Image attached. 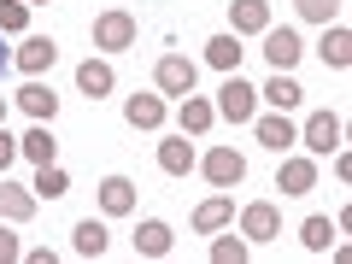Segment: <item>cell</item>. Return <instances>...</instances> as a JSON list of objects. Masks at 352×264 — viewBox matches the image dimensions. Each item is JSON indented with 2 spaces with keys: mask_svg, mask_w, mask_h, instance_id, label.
I'll return each instance as SVG.
<instances>
[{
  "mask_svg": "<svg viewBox=\"0 0 352 264\" xmlns=\"http://www.w3.org/2000/svg\"><path fill=\"white\" fill-rule=\"evenodd\" d=\"M252 112H258V88L241 82V71H229L223 88H217V118H229V124H247Z\"/></svg>",
  "mask_w": 352,
  "mask_h": 264,
  "instance_id": "6da1fadb",
  "label": "cell"
},
{
  "mask_svg": "<svg viewBox=\"0 0 352 264\" xmlns=\"http://www.w3.org/2000/svg\"><path fill=\"white\" fill-rule=\"evenodd\" d=\"M153 82H159V94H194V82H200V65H194L188 53H164V59L153 65Z\"/></svg>",
  "mask_w": 352,
  "mask_h": 264,
  "instance_id": "7a4b0ae2",
  "label": "cell"
},
{
  "mask_svg": "<svg viewBox=\"0 0 352 264\" xmlns=\"http://www.w3.org/2000/svg\"><path fill=\"white\" fill-rule=\"evenodd\" d=\"M94 47H106V53H124V47H135V18H129L124 6L100 12V18H94Z\"/></svg>",
  "mask_w": 352,
  "mask_h": 264,
  "instance_id": "3957f363",
  "label": "cell"
},
{
  "mask_svg": "<svg viewBox=\"0 0 352 264\" xmlns=\"http://www.w3.org/2000/svg\"><path fill=\"white\" fill-rule=\"evenodd\" d=\"M200 170H206V182H212V188H235L241 176H247V159H241L235 147H212L200 159Z\"/></svg>",
  "mask_w": 352,
  "mask_h": 264,
  "instance_id": "277c9868",
  "label": "cell"
},
{
  "mask_svg": "<svg viewBox=\"0 0 352 264\" xmlns=\"http://www.w3.org/2000/svg\"><path fill=\"white\" fill-rule=\"evenodd\" d=\"M53 59H59L53 36H24V41H18V53H12V65H18L24 76H41V71H53Z\"/></svg>",
  "mask_w": 352,
  "mask_h": 264,
  "instance_id": "5b68a950",
  "label": "cell"
},
{
  "mask_svg": "<svg viewBox=\"0 0 352 264\" xmlns=\"http://www.w3.org/2000/svg\"><path fill=\"white\" fill-rule=\"evenodd\" d=\"M300 53H305V47H300V36H294L288 24H282V30H276V24L264 30V59H270V71H294Z\"/></svg>",
  "mask_w": 352,
  "mask_h": 264,
  "instance_id": "8992f818",
  "label": "cell"
},
{
  "mask_svg": "<svg viewBox=\"0 0 352 264\" xmlns=\"http://www.w3.org/2000/svg\"><path fill=\"white\" fill-rule=\"evenodd\" d=\"M241 235H247V241H276L282 235V212L270 200H252L247 212H241Z\"/></svg>",
  "mask_w": 352,
  "mask_h": 264,
  "instance_id": "52a82bcc",
  "label": "cell"
},
{
  "mask_svg": "<svg viewBox=\"0 0 352 264\" xmlns=\"http://www.w3.org/2000/svg\"><path fill=\"white\" fill-rule=\"evenodd\" d=\"M229 24H235V36H264L270 30V0H229Z\"/></svg>",
  "mask_w": 352,
  "mask_h": 264,
  "instance_id": "ba28073f",
  "label": "cell"
},
{
  "mask_svg": "<svg viewBox=\"0 0 352 264\" xmlns=\"http://www.w3.org/2000/svg\"><path fill=\"white\" fill-rule=\"evenodd\" d=\"M300 141L311 153H335L340 147V118L335 112H311V118H305V129H300Z\"/></svg>",
  "mask_w": 352,
  "mask_h": 264,
  "instance_id": "9c48e42d",
  "label": "cell"
},
{
  "mask_svg": "<svg viewBox=\"0 0 352 264\" xmlns=\"http://www.w3.org/2000/svg\"><path fill=\"white\" fill-rule=\"evenodd\" d=\"M100 212L106 217H129L135 212V182H129V176H106L100 182Z\"/></svg>",
  "mask_w": 352,
  "mask_h": 264,
  "instance_id": "30bf717a",
  "label": "cell"
},
{
  "mask_svg": "<svg viewBox=\"0 0 352 264\" xmlns=\"http://www.w3.org/2000/svg\"><path fill=\"white\" fill-rule=\"evenodd\" d=\"M252 129H258V147H270V153H288L294 141H300V129L288 124V112H270V118H258Z\"/></svg>",
  "mask_w": 352,
  "mask_h": 264,
  "instance_id": "8fae6325",
  "label": "cell"
},
{
  "mask_svg": "<svg viewBox=\"0 0 352 264\" xmlns=\"http://www.w3.org/2000/svg\"><path fill=\"white\" fill-rule=\"evenodd\" d=\"M229 223H235V200H223V194H212V200L194 206V229H200V235H217V229H229Z\"/></svg>",
  "mask_w": 352,
  "mask_h": 264,
  "instance_id": "7c38bea8",
  "label": "cell"
},
{
  "mask_svg": "<svg viewBox=\"0 0 352 264\" xmlns=\"http://www.w3.org/2000/svg\"><path fill=\"white\" fill-rule=\"evenodd\" d=\"M30 217H36V194L12 188V182L0 176V223H30Z\"/></svg>",
  "mask_w": 352,
  "mask_h": 264,
  "instance_id": "4fadbf2b",
  "label": "cell"
},
{
  "mask_svg": "<svg viewBox=\"0 0 352 264\" xmlns=\"http://www.w3.org/2000/svg\"><path fill=\"white\" fill-rule=\"evenodd\" d=\"M76 88H82L88 100H100V94H112V88H118V76H112V65H106V59H82V65H76Z\"/></svg>",
  "mask_w": 352,
  "mask_h": 264,
  "instance_id": "5bb4252c",
  "label": "cell"
},
{
  "mask_svg": "<svg viewBox=\"0 0 352 264\" xmlns=\"http://www.w3.org/2000/svg\"><path fill=\"white\" fill-rule=\"evenodd\" d=\"M317 53H323L329 71H346V65H352V30L346 24H323V47H317Z\"/></svg>",
  "mask_w": 352,
  "mask_h": 264,
  "instance_id": "9a60e30c",
  "label": "cell"
},
{
  "mask_svg": "<svg viewBox=\"0 0 352 264\" xmlns=\"http://www.w3.org/2000/svg\"><path fill=\"white\" fill-rule=\"evenodd\" d=\"M176 124H182V135H206V129L217 124V106L200 100V94H182V112H176Z\"/></svg>",
  "mask_w": 352,
  "mask_h": 264,
  "instance_id": "2e32d148",
  "label": "cell"
},
{
  "mask_svg": "<svg viewBox=\"0 0 352 264\" xmlns=\"http://www.w3.org/2000/svg\"><path fill=\"white\" fill-rule=\"evenodd\" d=\"M135 252H141V258H164V252H170V223H164V217H141Z\"/></svg>",
  "mask_w": 352,
  "mask_h": 264,
  "instance_id": "e0dca14e",
  "label": "cell"
},
{
  "mask_svg": "<svg viewBox=\"0 0 352 264\" xmlns=\"http://www.w3.org/2000/svg\"><path fill=\"white\" fill-rule=\"evenodd\" d=\"M159 170H164V176H188V170H194V141H188V135L159 141Z\"/></svg>",
  "mask_w": 352,
  "mask_h": 264,
  "instance_id": "ac0fdd59",
  "label": "cell"
},
{
  "mask_svg": "<svg viewBox=\"0 0 352 264\" xmlns=\"http://www.w3.org/2000/svg\"><path fill=\"white\" fill-rule=\"evenodd\" d=\"M276 188H282V194H311V188H317V164H311V159H282Z\"/></svg>",
  "mask_w": 352,
  "mask_h": 264,
  "instance_id": "d6986e66",
  "label": "cell"
},
{
  "mask_svg": "<svg viewBox=\"0 0 352 264\" xmlns=\"http://www.w3.org/2000/svg\"><path fill=\"white\" fill-rule=\"evenodd\" d=\"M241 53H247V47H241V36H235V30H223V36H212V41H206V65H217V71H241Z\"/></svg>",
  "mask_w": 352,
  "mask_h": 264,
  "instance_id": "ffe728a7",
  "label": "cell"
},
{
  "mask_svg": "<svg viewBox=\"0 0 352 264\" xmlns=\"http://www.w3.org/2000/svg\"><path fill=\"white\" fill-rule=\"evenodd\" d=\"M124 118L135 129H159L164 124V94H129L124 100Z\"/></svg>",
  "mask_w": 352,
  "mask_h": 264,
  "instance_id": "44dd1931",
  "label": "cell"
},
{
  "mask_svg": "<svg viewBox=\"0 0 352 264\" xmlns=\"http://www.w3.org/2000/svg\"><path fill=\"white\" fill-rule=\"evenodd\" d=\"M18 106H24L36 124H53V112H59V94H53V88H41V82H24V88H18Z\"/></svg>",
  "mask_w": 352,
  "mask_h": 264,
  "instance_id": "7402d4cb",
  "label": "cell"
},
{
  "mask_svg": "<svg viewBox=\"0 0 352 264\" xmlns=\"http://www.w3.org/2000/svg\"><path fill=\"white\" fill-rule=\"evenodd\" d=\"M258 94H264V100H270V106H276V112H294V106H300V100H305V88H300V82H294V76H288V71H276V76H270V82H264V88H258Z\"/></svg>",
  "mask_w": 352,
  "mask_h": 264,
  "instance_id": "603a6c76",
  "label": "cell"
},
{
  "mask_svg": "<svg viewBox=\"0 0 352 264\" xmlns=\"http://www.w3.org/2000/svg\"><path fill=\"white\" fill-rule=\"evenodd\" d=\"M71 247L82 252V258H106V223L100 217H82V223L71 229Z\"/></svg>",
  "mask_w": 352,
  "mask_h": 264,
  "instance_id": "cb8c5ba5",
  "label": "cell"
},
{
  "mask_svg": "<svg viewBox=\"0 0 352 264\" xmlns=\"http://www.w3.org/2000/svg\"><path fill=\"white\" fill-rule=\"evenodd\" d=\"M18 153H24L30 164H53V159H59V141L47 135V124H36L30 135H18Z\"/></svg>",
  "mask_w": 352,
  "mask_h": 264,
  "instance_id": "d4e9b609",
  "label": "cell"
},
{
  "mask_svg": "<svg viewBox=\"0 0 352 264\" xmlns=\"http://www.w3.org/2000/svg\"><path fill=\"white\" fill-rule=\"evenodd\" d=\"M71 194V176L59 164H36V200H65Z\"/></svg>",
  "mask_w": 352,
  "mask_h": 264,
  "instance_id": "484cf974",
  "label": "cell"
},
{
  "mask_svg": "<svg viewBox=\"0 0 352 264\" xmlns=\"http://www.w3.org/2000/svg\"><path fill=\"white\" fill-rule=\"evenodd\" d=\"M335 235H340V229L329 223V217H305V223H300V241H305V252H329V247H335Z\"/></svg>",
  "mask_w": 352,
  "mask_h": 264,
  "instance_id": "4316f807",
  "label": "cell"
},
{
  "mask_svg": "<svg viewBox=\"0 0 352 264\" xmlns=\"http://www.w3.org/2000/svg\"><path fill=\"white\" fill-rule=\"evenodd\" d=\"M247 252H252L247 235H217L212 241V264H247Z\"/></svg>",
  "mask_w": 352,
  "mask_h": 264,
  "instance_id": "83f0119b",
  "label": "cell"
},
{
  "mask_svg": "<svg viewBox=\"0 0 352 264\" xmlns=\"http://www.w3.org/2000/svg\"><path fill=\"white\" fill-rule=\"evenodd\" d=\"M30 30V6L24 0H0V36H24Z\"/></svg>",
  "mask_w": 352,
  "mask_h": 264,
  "instance_id": "f1b7e54d",
  "label": "cell"
},
{
  "mask_svg": "<svg viewBox=\"0 0 352 264\" xmlns=\"http://www.w3.org/2000/svg\"><path fill=\"white\" fill-rule=\"evenodd\" d=\"M300 6V18H311V24H335V12H340V0H294Z\"/></svg>",
  "mask_w": 352,
  "mask_h": 264,
  "instance_id": "f546056e",
  "label": "cell"
},
{
  "mask_svg": "<svg viewBox=\"0 0 352 264\" xmlns=\"http://www.w3.org/2000/svg\"><path fill=\"white\" fill-rule=\"evenodd\" d=\"M12 159H18V135H6V124H0V176H6Z\"/></svg>",
  "mask_w": 352,
  "mask_h": 264,
  "instance_id": "4dcf8cb0",
  "label": "cell"
},
{
  "mask_svg": "<svg viewBox=\"0 0 352 264\" xmlns=\"http://www.w3.org/2000/svg\"><path fill=\"white\" fill-rule=\"evenodd\" d=\"M12 258H24V247H18V235H6V229H0V264H12Z\"/></svg>",
  "mask_w": 352,
  "mask_h": 264,
  "instance_id": "1f68e13d",
  "label": "cell"
},
{
  "mask_svg": "<svg viewBox=\"0 0 352 264\" xmlns=\"http://www.w3.org/2000/svg\"><path fill=\"white\" fill-rule=\"evenodd\" d=\"M24 6H47V0H24Z\"/></svg>",
  "mask_w": 352,
  "mask_h": 264,
  "instance_id": "d6a6232c",
  "label": "cell"
},
{
  "mask_svg": "<svg viewBox=\"0 0 352 264\" xmlns=\"http://www.w3.org/2000/svg\"><path fill=\"white\" fill-rule=\"evenodd\" d=\"M0 124H6V100H0Z\"/></svg>",
  "mask_w": 352,
  "mask_h": 264,
  "instance_id": "836d02e7",
  "label": "cell"
},
{
  "mask_svg": "<svg viewBox=\"0 0 352 264\" xmlns=\"http://www.w3.org/2000/svg\"><path fill=\"white\" fill-rule=\"evenodd\" d=\"M0 71H6V47H0Z\"/></svg>",
  "mask_w": 352,
  "mask_h": 264,
  "instance_id": "e575fe53",
  "label": "cell"
}]
</instances>
